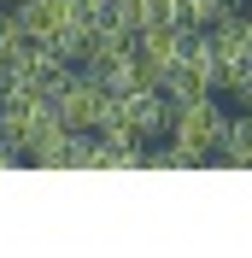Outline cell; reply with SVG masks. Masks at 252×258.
Here are the masks:
<instances>
[{"instance_id":"obj_13","label":"cell","mask_w":252,"mask_h":258,"mask_svg":"<svg viewBox=\"0 0 252 258\" xmlns=\"http://www.w3.org/2000/svg\"><path fill=\"white\" fill-rule=\"evenodd\" d=\"M235 100H240V106H252V77L240 82V94H235Z\"/></svg>"},{"instance_id":"obj_8","label":"cell","mask_w":252,"mask_h":258,"mask_svg":"<svg viewBox=\"0 0 252 258\" xmlns=\"http://www.w3.org/2000/svg\"><path fill=\"white\" fill-rule=\"evenodd\" d=\"M141 159H147V141H141L129 123L94 129V164H100V170H135Z\"/></svg>"},{"instance_id":"obj_12","label":"cell","mask_w":252,"mask_h":258,"mask_svg":"<svg viewBox=\"0 0 252 258\" xmlns=\"http://www.w3.org/2000/svg\"><path fill=\"white\" fill-rule=\"evenodd\" d=\"M18 153H12V141H6V129H0V164H12Z\"/></svg>"},{"instance_id":"obj_10","label":"cell","mask_w":252,"mask_h":258,"mask_svg":"<svg viewBox=\"0 0 252 258\" xmlns=\"http://www.w3.org/2000/svg\"><path fill=\"white\" fill-rule=\"evenodd\" d=\"M229 164H252V106L240 117H229V129H223V147H217Z\"/></svg>"},{"instance_id":"obj_15","label":"cell","mask_w":252,"mask_h":258,"mask_svg":"<svg viewBox=\"0 0 252 258\" xmlns=\"http://www.w3.org/2000/svg\"><path fill=\"white\" fill-rule=\"evenodd\" d=\"M0 88H6V82H0Z\"/></svg>"},{"instance_id":"obj_14","label":"cell","mask_w":252,"mask_h":258,"mask_svg":"<svg viewBox=\"0 0 252 258\" xmlns=\"http://www.w3.org/2000/svg\"><path fill=\"white\" fill-rule=\"evenodd\" d=\"M6 6H12V0H6Z\"/></svg>"},{"instance_id":"obj_1","label":"cell","mask_w":252,"mask_h":258,"mask_svg":"<svg viewBox=\"0 0 252 258\" xmlns=\"http://www.w3.org/2000/svg\"><path fill=\"white\" fill-rule=\"evenodd\" d=\"M53 123H59L53 94H35V88H24V82H6V88H0V129H6L12 153H30Z\"/></svg>"},{"instance_id":"obj_2","label":"cell","mask_w":252,"mask_h":258,"mask_svg":"<svg viewBox=\"0 0 252 258\" xmlns=\"http://www.w3.org/2000/svg\"><path fill=\"white\" fill-rule=\"evenodd\" d=\"M223 129H229V112L217 106V94H205V100L176 106V117H170V141L182 147V159H188V164H205V159L223 147Z\"/></svg>"},{"instance_id":"obj_6","label":"cell","mask_w":252,"mask_h":258,"mask_svg":"<svg viewBox=\"0 0 252 258\" xmlns=\"http://www.w3.org/2000/svg\"><path fill=\"white\" fill-rule=\"evenodd\" d=\"M24 159L41 164V170H65V164H71V170H88V164H94V129H65V123H53Z\"/></svg>"},{"instance_id":"obj_11","label":"cell","mask_w":252,"mask_h":258,"mask_svg":"<svg viewBox=\"0 0 252 258\" xmlns=\"http://www.w3.org/2000/svg\"><path fill=\"white\" fill-rule=\"evenodd\" d=\"M6 71H12V47L0 41V82H6Z\"/></svg>"},{"instance_id":"obj_16","label":"cell","mask_w":252,"mask_h":258,"mask_svg":"<svg viewBox=\"0 0 252 258\" xmlns=\"http://www.w3.org/2000/svg\"><path fill=\"white\" fill-rule=\"evenodd\" d=\"M0 6H6V0H0Z\"/></svg>"},{"instance_id":"obj_7","label":"cell","mask_w":252,"mask_h":258,"mask_svg":"<svg viewBox=\"0 0 252 258\" xmlns=\"http://www.w3.org/2000/svg\"><path fill=\"white\" fill-rule=\"evenodd\" d=\"M65 77H71V59L59 47H47V41H30L24 53H12V71H6V82H24L35 94H53Z\"/></svg>"},{"instance_id":"obj_5","label":"cell","mask_w":252,"mask_h":258,"mask_svg":"<svg viewBox=\"0 0 252 258\" xmlns=\"http://www.w3.org/2000/svg\"><path fill=\"white\" fill-rule=\"evenodd\" d=\"M106 88H100L88 71H71V77L53 88V112H59L65 129H100V117H106Z\"/></svg>"},{"instance_id":"obj_3","label":"cell","mask_w":252,"mask_h":258,"mask_svg":"<svg viewBox=\"0 0 252 258\" xmlns=\"http://www.w3.org/2000/svg\"><path fill=\"white\" fill-rule=\"evenodd\" d=\"M217 77H223V64H217V47H211V35H205V30H188V47H182L176 71L164 77V94H170L176 106H188V100L217 94Z\"/></svg>"},{"instance_id":"obj_9","label":"cell","mask_w":252,"mask_h":258,"mask_svg":"<svg viewBox=\"0 0 252 258\" xmlns=\"http://www.w3.org/2000/svg\"><path fill=\"white\" fill-rule=\"evenodd\" d=\"M235 12V0H176V24L182 30H211Z\"/></svg>"},{"instance_id":"obj_4","label":"cell","mask_w":252,"mask_h":258,"mask_svg":"<svg viewBox=\"0 0 252 258\" xmlns=\"http://www.w3.org/2000/svg\"><path fill=\"white\" fill-rule=\"evenodd\" d=\"M129 47H135V71H141V82L164 88V77L176 71V59H182V47H188V30H182V24H147Z\"/></svg>"}]
</instances>
